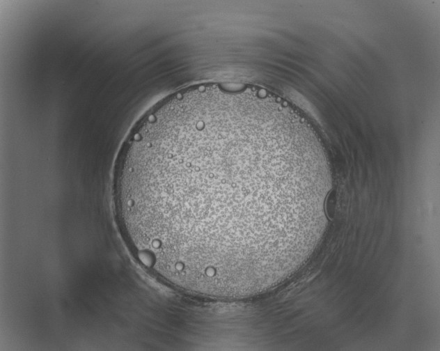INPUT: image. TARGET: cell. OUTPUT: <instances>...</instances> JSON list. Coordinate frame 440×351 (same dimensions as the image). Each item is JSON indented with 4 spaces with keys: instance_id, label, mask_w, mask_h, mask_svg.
<instances>
[{
    "instance_id": "cell-1",
    "label": "cell",
    "mask_w": 440,
    "mask_h": 351,
    "mask_svg": "<svg viewBox=\"0 0 440 351\" xmlns=\"http://www.w3.org/2000/svg\"><path fill=\"white\" fill-rule=\"evenodd\" d=\"M131 246L164 276L230 290L276 276L317 237L331 189L310 126L264 89L217 84L136 126L116 175Z\"/></svg>"
}]
</instances>
